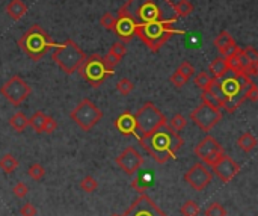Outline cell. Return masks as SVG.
Masks as SVG:
<instances>
[{
    "mask_svg": "<svg viewBox=\"0 0 258 216\" xmlns=\"http://www.w3.org/2000/svg\"><path fill=\"white\" fill-rule=\"evenodd\" d=\"M103 61H104V64H106L109 68H113V70H115V67L121 62V59H120V57H116L113 53H110V52H109V53H107V54L103 57Z\"/></svg>",
    "mask_w": 258,
    "mask_h": 216,
    "instance_id": "obj_41",
    "label": "cell"
},
{
    "mask_svg": "<svg viewBox=\"0 0 258 216\" xmlns=\"http://www.w3.org/2000/svg\"><path fill=\"white\" fill-rule=\"evenodd\" d=\"M30 92H32V88L26 83L25 79L18 74L12 76L9 81L5 82V85H2V88H0V94L14 106L22 105L30 95Z\"/></svg>",
    "mask_w": 258,
    "mask_h": 216,
    "instance_id": "obj_10",
    "label": "cell"
},
{
    "mask_svg": "<svg viewBox=\"0 0 258 216\" xmlns=\"http://www.w3.org/2000/svg\"><path fill=\"white\" fill-rule=\"evenodd\" d=\"M151 185V179L148 177V174H141V175H137L136 179L131 182V186L134 190H137V193H145L148 190Z\"/></svg>",
    "mask_w": 258,
    "mask_h": 216,
    "instance_id": "obj_24",
    "label": "cell"
},
{
    "mask_svg": "<svg viewBox=\"0 0 258 216\" xmlns=\"http://www.w3.org/2000/svg\"><path fill=\"white\" fill-rule=\"evenodd\" d=\"M245 97H246V100L257 102V100H258V86H257L255 83L251 85V86L245 91Z\"/></svg>",
    "mask_w": 258,
    "mask_h": 216,
    "instance_id": "obj_44",
    "label": "cell"
},
{
    "mask_svg": "<svg viewBox=\"0 0 258 216\" xmlns=\"http://www.w3.org/2000/svg\"><path fill=\"white\" fill-rule=\"evenodd\" d=\"M190 120L200 127L203 132L210 133V130L222 120V110L207 103H201L200 106H196L192 113H190Z\"/></svg>",
    "mask_w": 258,
    "mask_h": 216,
    "instance_id": "obj_9",
    "label": "cell"
},
{
    "mask_svg": "<svg viewBox=\"0 0 258 216\" xmlns=\"http://www.w3.org/2000/svg\"><path fill=\"white\" fill-rule=\"evenodd\" d=\"M210 73L213 74V79H222L228 73V65L224 56L216 57L210 64Z\"/></svg>",
    "mask_w": 258,
    "mask_h": 216,
    "instance_id": "obj_20",
    "label": "cell"
},
{
    "mask_svg": "<svg viewBox=\"0 0 258 216\" xmlns=\"http://www.w3.org/2000/svg\"><path fill=\"white\" fill-rule=\"evenodd\" d=\"M12 193L17 196V198H25V196L29 193V188L26 186V183H17L15 186H14V189H12Z\"/></svg>",
    "mask_w": 258,
    "mask_h": 216,
    "instance_id": "obj_39",
    "label": "cell"
},
{
    "mask_svg": "<svg viewBox=\"0 0 258 216\" xmlns=\"http://www.w3.org/2000/svg\"><path fill=\"white\" fill-rule=\"evenodd\" d=\"M27 174L32 177L33 180H41L43 177L46 175V169L43 168L41 163H33V165L27 169Z\"/></svg>",
    "mask_w": 258,
    "mask_h": 216,
    "instance_id": "obj_34",
    "label": "cell"
},
{
    "mask_svg": "<svg viewBox=\"0 0 258 216\" xmlns=\"http://www.w3.org/2000/svg\"><path fill=\"white\" fill-rule=\"evenodd\" d=\"M243 52H245V54L249 57V61H251V62H255V64H258V53H257V50H255L252 46H248V47H245V49H243Z\"/></svg>",
    "mask_w": 258,
    "mask_h": 216,
    "instance_id": "obj_45",
    "label": "cell"
},
{
    "mask_svg": "<svg viewBox=\"0 0 258 216\" xmlns=\"http://www.w3.org/2000/svg\"><path fill=\"white\" fill-rule=\"evenodd\" d=\"M184 30H178L174 27L172 23H162L154 22L142 26H136V36L153 52L157 53L162 49L163 44L169 41V38L174 35H183Z\"/></svg>",
    "mask_w": 258,
    "mask_h": 216,
    "instance_id": "obj_4",
    "label": "cell"
},
{
    "mask_svg": "<svg viewBox=\"0 0 258 216\" xmlns=\"http://www.w3.org/2000/svg\"><path fill=\"white\" fill-rule=\"evenodd\" d=\"M133 89H134V83L130 81V79H127V77L120 79V81H118V83H116V91L120 92L121 95H124V97L130 95L133 92Z\"/></svg>",
    "mask_w": 258,
    "mask_h": 216,
    "instance_id": "obj_29",
    "label": "cell"
},
{
    "mask_svg": "<svg viewBox=\"0 0 258 216\" xmlns=\"http://www.w3.org/2000/svg\"><path fill=\"white\" fill-rule=\"evenodd\" d=\"M18 46L33 62H39L50 52V49L57 44L50 38V35L39 26L33 25L22 38L18 39Z\"/></svg>",
    "mask_w": 258,
    "mask_h": 216,
    "instance_id": "obj_3",
    "label": "cell"
},
{
    "mask_svg": "<svg viewBox=\"0 0 258 216\" xmlns=\"http://www.w3.org/2000/svg\"><path fill=\"white\" fill-rule=\"evenodd\" d=\"M71 120L85 132H89L103 118V112L89 98H83L70 113Z\"/></svg>",
    "mask_w": 258,
    "mask_h": 216,
    "instance_id": "obj_7",
    "label": "cell"
},
{
    "mask_svg": "<svg viewBox=\"0 0 258 216\" xmlns=\"http://www.w3.org/2000/svg\"><path fill=\"white\" fill-rule=\"evenodd\" d=\"M168 124H169V127L174 129L175 132H180V130H183V129L187 126V120H186V118H184L183 115L177 113V115H174V116L171 118V121H168Z\"/></svg>",
    "mask_w": 258,
    "mask_h": 216,
    "instance_id": "obj_32",
    "label": "cell"
},
{
    "mask_svg": "<svg viewBox=\"0 0 258 216\" xmlns=\"http://www.w3.org/2000/svg\"><path fill=\"white\" fill-rule=\"evenodd\" d=\"M134 120H136L137 130L141 132V135L151 133V132L157 130L158 127L168 124L166 116L151 102H147L141 109L137 110V113L134 115Z\"/></svg>",
    "mask_w": 258,
    "mask_h": 216,
    "instance_id": "obj_8",
    "label": "cell"
},
{
    "mask_svg": "<svg viewBox=\"0 0 258 216\" xmlns=\"http://www.w3.org/2000/svg\"><path fill=\"white\" fill-rule=\"evenodd\" d=\"M112 216H123V215H116V213H113Z\"/></svg>",
    "mask_w": 258,
    "mask_h": 216,
    "instance_id": "obj_47",
    "label": "cell"
},
{
    "mask_svg": "<svg viewBox=\"0 0 258 216\" xmlns=\"http://www.w3.org/2000/svg\"><path fill=\"white\" fill-rule=\"evenodd\" d=\"M232 43H235L234 41V38L230 35V32H227V30H222L219 35H217L216 38H214V47L217 49V52L219 50H222L224 47H227V46H230V44H232Z\"/></svg>",
    "mask_w": 258,
    "mask_h": 216,
    "instance_id": "obj_26",
    "label": "cell"
},
{
    "mask_svg": "<svg viewBox=\"0 0 258 216\" xmlns=\"http://www.w3.org/2000/svg\"><path fill=\"white\" fill-rule=\"evenodd\" d=\"M211 82H213V77H210V74L206 71L198 73V76H195V79H193V83L201 91H207L210 88Z\"/></svg>",
    "mask_w": 258,
    "mask_h": 216,
    "instance_id": "obj_28",
    "label": "cell"
},
{
    "mask_svg": "<svg viewBox=\"0 0 258 216\" xmlns=\"http://www.w3.org/2000/svg\"><path fill=\"white\" fill-rule=\"evenodd\" d=\"M116 165L120 166V169L127 174V175H134L139 169L142 168L145 159L144 156L139 153L136 148L133 147H127L126 150H123L120 154H118V157L115 159Z\"/></svg>",
    "mask_w": 258,
    "mask_h": 216,
    "instance_id": "obj_12",
    "label": "cell"
},
{
    "mask_svg": "<svg viewBox=\"0 0 258 216\" xmlns=\"http://www.w3.org/2000/svg\"><path fill=\"white\" fill-rule=\"evenodd\" d=\"M46 118H47V115L44 112H35L33 116L29 120V126L36 133H43V127H44V123H46Z\"/></svg>",
    "mask_w": 258,
    "mask_h": 216,
    "instance_id": "obj_27",
    "label": "cell"
},
{
    "mask_svg": "<svg viewBox=\"0 0 258 216\" xmlns=\"http://www.w3.org/2000/svg\"><path fill=\"white\" fill-rule=\"evenodd\" d=\"M18 168V161L12 154H5L0 157V169L5 174H12Z\"/></svg>",
    "mask_w": 258,
    "mask_h": 216,
    "instance_id": "obj_23",
    "label": "cell"
},
{
    "mask_svg": "<svg viewBox=\"0 0 258 216\" xmlns=\"http://www.w3.org/2000/svg\"><path fill=\"white\" fill-rule=\"evenodd\" d=\"M137 139L141 147L160 165L172 159L184 144L183 137L174 129H171L169 124L158 127L151 133H142Z\"/></svg>",
    "mask_w": 258,
    "mask_h": 216,
    "instance_id": "obj_2",
    "label": "cell"
},
{
    "mask_svg": "<svg viewBox=\"0 0 258 216\" xmlns=\"http://www.w3.org/2000/svg\"><path fill=\"white\" fill-rule=\"evenodd\" d=\"M180 213L183 216H198V213H200V206H198V203H195L193 200H189L181 206Z\"/></svg>",
    "mask_w": 258,
    "mask_h": 216,
    "instance_id": "obj_31",
    "label": "cell"
},
{
    "mask_svg": "<svg viewBox=\"0 0 258 216\" xmlns=\"http://www.w3.org/2000/svg\"><path fill=\"white\" fill-rule=\"evenodd\" d=\"M118 12L131 18L134 26L154 22L174 25L178 20L171 0H127Z\"/></svg>",
    "mask_w": 258,
    "mask_h": 216,
    "instance_id": "obj_1",
    "label": "cell"
},
{
    "mask_svg": "<svg viewBox=\"0 0 258 216\" xmlns=\"http://www.w3.org/2000/svg\"><path fill=\"white\" fill-rule=\"evenodd\" d=\"M80 188H82V190H85L86 193H92V192L97 190V188H98V182L94 179V177L86 175L85 179L80 182Z\"/></svg>",
    "mask_w": 258,
    "mask_h": 216,
    "instance_id": "obj_33",
    "label": "cell"
},
{
    "mask_svg": "<svg viewBox=\"0 0 258 216\" xmlns=\"http://www.w3.org/2000/svg\"><path fill=\"white\" fill-rule=\"evenodd\" d=\"M86 54L71 38L65 39L62 44H57L53 53V61L65 74H74L85 62Z\"/></svg>",
    "mask_w": 258,
    "mask_h": 216,
    "instance_id": "obj_5",
    "label": "cell"
},
{
    "mask_svg": "<svg viewBox=\"0 0 258 216\" xmlns=\"http://www.w3.org/2000/svg\"><path fill=\"white\" fill-rule=\"evenodd\" d=\"M177 71L180 73V74H183V76L187 79V81H189V79L195 74V68H193V65H192L190 62H187V61H184V62H181L180 65H178Z\"/></svg>",
    "mask_w": 258,
    "mask_h": 216,
    "instance_id": "obj_37",
    "label": "cell"
},
{
    "mask_svg": "<svg viewBox=\"0 0 258 216\" xmlns=\"http://www.w3.org/2000/svg\"><path fill=\"white\" fill-rule=\"evenodd\" d=\"M27 12V6L25 5L23 0H11L6 6V14L14 20V22H18L22 20Z\"/></svg>",
    "mask_w": 258,
    "mask_h": 216,
    "instance_id": "obj_19",
    "label": "cell"
},
{
    "mask_svg": "<svg viewBox=\"0 0 258 216\" xmlns=\"http://www.w3.org/2000/svg\"><path fill=\"white\" fill-rule=\"evenodd\" d=\"M115 22H116V18H115L113 14H110V12H106V14L102 15V18H100V25H102L106 30H113Z\"/></svg>",
    "mask_w": 258,
    "mask_h": 216,
    "instance_id": "obj_36",
    "label": "cell"
},
{
    "mask_svg": "<svg viewBox=\"0 0 258 216\" xmlns=\"http://www.w3.org/2000/svg\"><path fill=\"white\" fill-rule=\"evenodd\" d=\"M113 32L116 33L118 38H120V41L126 44V43H130L131 39L136 36V26H134V23H133L131 18H129V17L124 15V14L118 12Z\"/></svg>",
    "mask_w": 258,
    "mask_h": 216,
    "instance_id": "obj_16",
    "label": "cell"
},
{
    "mask_svg": "<svg viewBox=\"0 0 258 216\" xmlns=\"http://www.w3.org/2000/svg\"><path fill=\"white\" fill-rule=\"evenodd\" d=\"M219 85H221V91L224 94V100L225 98H234V97H240V95H245V91L242 89L239 81H237V77L232 76V77H227L225 81L221 82L219 79Z\"/></svg>",
    "mask_w": 258,
    "mask_h": 216,
    "instance_id": "obj_17",
    "label": "cell"
},
{
    "mask_svg": "<svg viewBox=\"0 0 258 216\" xmlns=\"http://www.w3.org/2000/svg\"><path fill=\"white\" fill-rule=\"evenodd\" d=\"M237 145H239V148L243 153H251L257 147V137L252 133L246 132L239 137V139H237Z\"/></svg>",
    "mask_w": 258,
    "mask_h": 216,
    "instance_id": "obj_21",
    "label": "cell"
},
{
    "mask_svg": "<svg viewBox=\"0 0 258 216\" xmlns=\"http://www.w3.org/2000/svg\"><path fill=\"white\" fill-rule=\"evenodd\" d=\"M193 153L196 157H200L204 162V165H208V166H213L225 154L222 145L210 135H207L204 139L193 148Z\"/></svg>",
    "mask_w": 258,
    "mask_h": 216,
    "instance_id": "obj_11",
    "label": "cell"
},
{
    "mask_svg": "<svg viewBox=\"0 0 258 216\" xmlns=\"http://www.w3.org/2000/svg\"><path fill=\"white\" fill-rule=\"evenodd\" d=\"M174 11L177 14V17H189L193 12V5L189 2V0H180L174 5Z\"/></svg>",
    "mask_w": 258,
    "mask_h": 216,
    "instance_id": "obj_25",
    "label": "cell"
},
{
    "mask_svg": "<svg viewBox=\"0 0 258 216\" xmlns=\"http://www.w3.org/2000/svg\"><path fill=\"white\" fill-rule=\"evenodd\" d=\"M109 52H110V53H113L116 57L123 59V57H124V54L127 53V49H126V44H124V43L118 41V43H113V46L110 47V50H109Z\"/></svg>",
    "mask_w": 258,
    "mask_h": 216,
    "instance_id": "obj_38",
    "label": "cell"
},
{
    "mask_svg": "<svg viewBox=\"0 0 258 216\" xmlns=\"http://www.w3.org/2000/svg\"><path fill=\"white\" fill-rule=\"evenodd\" d=\"M115 127L118 129V132H120L121 135L124 136H129L131 133H134V130L137 129L136 126V120H134V115L131 112H124L121 113L120 116L115 120Z\"/></svg>",
    "mask_w": 258,
    "mask_h": 216,
    "instance_id": "obj_18",
    "label": "cell"
},
{
    "mask_svg": "<svg viewBox=\"0 0 258 216\" xmlns=\"http://www.w3.org/2000/svg\"><path fill=\"white\" fill-rule=\"evenodd\" d=\"M169 82H171L177 89H180V88H183L189 81H187V79H186L183 74H180V73H178V71L175 70V73H172L171 77H169Z\"/></svg>",
    "mask_w": 258,
    "mask_h": 216,
    "instance_id": "obj_35",
    "label": "cell"
},
{
    "mask_svg": "<svg viewBox=\"0 0 258 216\" xmlns=\"http://www.w3.org/2000/svg\"><path fill=\"white\" fill-rule=\"evenodd\" d=\"M201 98H203V103L213 105V106H217V108H219V102H217V98H216L210 91H203ZM219 109H221V108H219Z\"/></svg>",
    "mask_w": 258,
    "mask_h": 216,
    "instance_id": "obj_40",
    "label": "cell"
},
{
    "mask_svg": "<svg viewBox=\"0 0 258 216\" xmlns=\"http://www.w3.org/2000/svg\"><path fill=\"white\" fill-rule=\"evenodd\" d=\"M36 213L38 210L32 203H26L25 206H22V209H20V215L22 216H36Z\"/></svg>",
    "mask_w": 258,
    "mask_h": 216,
    "instance_id": "obj_43",
    "label": "cell"
},
{
    "mask_svg": "<svg viewBox=\"0 0 258 216\" xmlns=\"http://www.w3.org/2000/svg\"><path fill=\"white\" fill-rule=\"evenodd\" d=\"M237 47H239V46H237V43H232V44H230V46L224 47L222 50H219V53H221V56L227 57V56H230L231 53H234V50H235Z\"/></svg>",
    "mask_w": 258,
    "mask_h": 216,
    "instance_id": "obj_46",
    "label": "cell"
},
{
    "mask_svg": "<svg viewBox=\"0 0 258 216\" xmlns=\"http://www.w3.org/2000/svg\"><path fill=\"white\" fill-rule=\"evenodd\" d=\"M78 73H80V76L92 88H98L102 86L110 76H113L115 70L109 68L104 64L103 57L100 54H92L85 59V62L78 68Z\"/></svg>",
    "mask_w": 258,
    "mask_h": 216,
    "instance_id": "obj_6",
    "label": "cell"
},
{
    "mask_svg": "<svg viewBox=\"0 0 258 216\" xmlns=\"http://www.w3.org/2000/svg\"><path fill=\"white\" fill-rule=\"evenodd\" d=\"M56 129H57V121L54 120V118H52V116H47V118H46V123H44V127H43V132L50 135V133H53Z\"/></svg>",
    "mask_w": 258,
    "mask_h": 216,
    "instance_id": "obj_42",
    "label": "cell"
},
{
    "mask_svg": "<svg viewBox=\"0 0 258 216\" xmlns=\"http://www.w3.org/2000/svg\"><path fill=\"white\" fill-rule=\"evenodd\" d=\"M206 216H227V209L221 203H211L204 210Z\"/></svg>",
    "mask_w": 258,
    "mask_h": 216,
    "instance_id": "obj_30",
    "label": "cell"
},
{
    "mask_svg": "<svg viewBox=\"0 0 258 216\" xmlns=\"http://www.w3.org/2000/svg\"><path fill=\"white\" fill-rule=\"evenodd\" d=\"M184 180L198 192L204 190L211 182H213V174L204 163H195L186 174Z\"/></svg>",
    "mask_w": 258,
    "mask_h": 216,
    "instance_id": "obj_14",
    "label": "cell"
},
{
    "mask_svg": "<svg viewBox=\"0 0 258 216\" xmlns=\"http://www.w3.org/2000/svg\"><path fill=\"white\" fill-rule=\"evenodd\" d=\"M123 216H168L162 209L147 196L145 193H141L137 200L123 213Z\"/></svg>",
    "mask_w": 258,
    "mask_h": 216,
    "instance_id": "obj_13",
    "label": "cell"
},
{
    "mask_svg": "<svg viewBox=\"0 0 258 216\" xmlns=\"http://www.w3.org/2000/svg\"><path fill=\"white\" fill-rule=\"evenodd\" d=\"M213 171H214V174H216V177L219 180H222L224 183H228V182H231L234 177L240 172V165L237 163L232 157H230V156H227V154H224L219 161H217L213 166Z\"/></svg>",
    "mask_w": 258,
    "mask_h": 216,
    "instance_id": "obj_15",
    "label": "cell"
},
{
    "mask_svg": "<svg viewBox=\"0 0 258 216\" xmlns=\"http://www.w3.org/2000/svg\"><path fill=\"white\" fill-rule=\"evenodd\" d=\"M9 124L15 132H25L26 127L29 126V118L23 112H17L11 116Z\"/></svg>",
    "mask_w": 258,
    "mask_h": 216,
    "instance_id": "obj_22",
    "label": "cell"
}]
</instances>
